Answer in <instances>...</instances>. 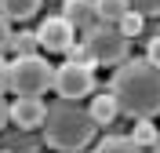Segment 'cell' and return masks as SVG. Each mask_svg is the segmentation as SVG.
<instances>
[{"label":"cell","instance_id":"7402d4cb","mask_svg":"<svg viewBox=\"0 0 160 153\" xmlns=\"http://www.w3.org/2000/svg\"><path fill=\"white\" fill-rule=\"evenodd\" d=\"M0 153H8V150H0Z\"/></svg>","mask_w":160,"mask_h":153},{"label":"cell","instance_id":"4fadbf2b","mask_svg":"<svg viewBox=\"0 0 160 153\" xmlns=\"http://www.w3.org/2000/svg\"><path fill=\"white\" fill-rule=\"evenodd\" d=\"M157 135H160V131H157V124L142 117V120H135V128H131V135H128V139H131L135 146H142V150H146V146H153V142H157Z\"/></svg>","mask_w":160,"mask_h":153},{"label":"cell","instance_id":"3957f363","mask_svg":"<svg viewBox=\"0 0 160 153\" xmlns=\"http://www.w3.org/2000/svg\"><path fill=\"white\" fill-rule=\"evenodd\" d=\"M55 80V66L44 55H15L8 62V91L18 95H44Z\"/></svg>","mask_w":160,"mask_h":153},{"label":"cell","instance_id":"e0dca14e","mask_svg":"<svg viewBox=\"0 0 160 153\" xmlns=\"http://www.w3.org/2000/svg\"><path fill=\"white\" fill-rule=\"evenodd\" d=\"M146 62L160 66V37H153V40H149V48H146Z\"/></svg>","mask_w":160,"mask_h":153},{"label":"cell","instance_id":"8fae6325","mask_svg":"<svg viewBox=\"0 0 160 153\" xmlns=\"http://www.w3.org/2000/svg\"><path fill=\"white\" fill-rule=\"evenodd\" d=\"M95 11H98L102 26H117L131 8H128V0H95Z\"/></svg>","mask_w":160,"mask_h":153},{"label":"cell","instance_id":"9c48e42d","mask_svg":"<svg viewBox=\"0 0 160 153\" xmlns=\"http://www.w3.org/2000/svg\"><path fill=\"white\" fill-rule=\"evenodd\" d=\"M88 113H91V120H95V124H113V120L120 117V110H117V99H113L109 91L95 95V99H91V106H88Z\"/></svg>","mask_w":160,"mask_h":153},{"label":"cell","instance_id":"2e32d148","mask_svg":"<svg viewBox=\"0 0 160 153\" xmlns=\"http://www.w3.org/2000/svg\"><path fill=\"white\" fill-rule=\"evenodd\" d=\"M131 11H138L142 18H149V15H160V0H128Z\"/></svg>","mask_w":160,"mask_h":153},{"label":"cell","instance_id":"9a60e30c","mask_svg":"<svg viewBox=\"0 0 160 153\" xmlns=\"http://www.w3.org/2000/svg\"><path fill=\"white\" fill-rule=\"evenodd\" d=\"M142 22H146V18H142L138 11H128V15L117 22V29H120V37H128V40H131V37H138V33H142Z\"/></svg>","mask_w":160,"mask_h":153},{"label":"cell","instance_id":"6da1fadb","mask_svg":"<svg viewBox=\"0 0 160 153\" xmlns=\"http://www.w3.org/2000/svg\"><path fill=\"white\" fill-rule=\"evenodd\" d=\"M109 95L117 99V110L131 120L160 117V66L146 59H124L109 80Z\"/></svg>","mask_w":160,"mask_h":153},{"label":"cell","instance_id":"d6986e66","mask_svg":"<svg viewBox=\"0 0 160 153\" xmlns=\"http://www.w3.org/2000/svg\"><path fill=\"white\" fill-rule=\"evenodd\" d=\"M8 124H11V102L0 95V128H8Z\"/></svg>","mask_w":160,"mask_h":153},{"label":"cell","instance_id":"52a82bcc","mask_svg":"<svg viewBox=\"0 0 160 153\" xmlns=\"http://www.w3.org/2000/svg\"><path fill=\"white\" fill-rule=\"evenodd\" d=\"M44 117H48V102L40 99V95H18V99L11 102V124L22 128V131L40 128Z\"/></svg>","mask_w":160,"mask_h":153},{"label":"cell","instance_id":"7c38bea8","mask_svg":"<svg viewBox=\"0 0 160 153\" xmlns=\"http://www.w3.org/2000/svg\"><path fill=\"white\" fill-rule=\"evenodd\" d=\"M40 44H37V33L33 29H18V33H11V40H8V51L11 55H40Z\"/></svg>","mask_w":160,"mask_h":153},{"label":"cell","instance_id":"5bb4252c","mask_svg":"<svg viewBox=\"0 0 160 153\" xmlns=\"http://www.w3.org/2000/svg\"><path fill=\"white\" fill-rule=\"evenodd\" d=\"M95 153H142V146H135L131 139H102Z\"/></svg>","mask_w":160,"mask_h":153},{"label":"cell","instance_id":"7a4b0ae2","mask_svg":"<svg viewBox=\"0 0 160 153\" xmlns=\"http://www.w3.org/2000/svg\"><path fill=\"white\" fill-rule=\"evenodd\" d=\"M40 128H44V139H48L51 150L77 153V150H84V146L95 139V128H98V124L91 120L88 106H77V102H69V99H58V102L48 106V117H44Z\"/></svg>","mask_w":160,"mask_h":153},{"label":"cell","instance_id":"ac0fdd59","mask_svg":"<svg viewBox=\"0 0 160 153\" xmlns=\"http://www.w3.org/2000/svg\"><path fill=\"white\" fill-rule=\"evenodd\" d=\"M8 40H11V22L4 18V15H0V55L8 51Z\"/></svg>","mask_w":160,"mask_h":153},{"label":"cell","instance_id":"30bf717a","mask_svg":"<svg viewBox=\"0 0 160 153\" xmlns=\"http://www.w3.org/2000/svg\"><path fill=\"white\" fill-rule=\"evenodd\" d=\"M44 0H0V15L8 22H22V18H33L40 11Z\"/></svg>","mask_w":160,"mask_h":153},{"label":"cell","instance_id":"277c9868","mask_svg":"<svg viewBox=\"0 0 160 153\" xmlns=\"http://www.w3.org/2000/svg\"><path fill=\"white\" fill-rule=\"evenodd\" d=\"M84 48H88V59L95 66H120V62L128 59V37H120L117 26H91L84 33Z\"/></svg>","mask_w":160,"mask_h":153},{"label":"cell","instance_id":"ffe728a7","mask_svg":"<svg viewBox=\"0 0 160 153\" xmlns=\"http://www.w3.org/2000/svg\"><path fill=\"white\" fill-rule=\"evenodd\" d=\"M8 91V59L0 55V95Z\"/></svg>","mask_w":160,"mask_h":153},{"label":"cell","instance_id":"8992f818","mask_svg":"<svg viewBox=\"0 0 160 153\" xmlns=\"http://www.w3.org/2000/svg\"><path fill=\"white\" fill-rule=\"evenodd\" d=\"M33 33H37V44L48 51V55H58V51L66 55V51L77 44V29H73L62 15H48V18H40V26H37Z\"/></svg>","mask_w":160,"mask_h":153},{"label":"cell","instance_id":"44dd1931","mask_svg":"<svg viewBox=\"0 0 160 153\" xmlns=\"http://www.w3.org/2000/svg\"><path fill=\"white\" fill-rule=\"evenodd\" d=\"M149 150H153V153H160V135H157V142H153V146H149Z\"/></svg>","mask_w":160,"mask_h":153},{"label":"cell","instance_id":"5b68a950","mask_svg":"<svg viewBox=\"0 0 160 153\" xmlns=\"http://www.w3.org/2000/svg\"><path fill=\"white\" fill-rule=\"evenodd\" d=\"M51 88H55L58 99L80 102L84 95L95 91V66H91V62H73V59H66L62 66H55V80H51Z\"/></svg>","mask_w":160,"mask_h":153},{"label":"cell","instance_id":"ba28073f","mask_svg":"<svg viewBox=\"0 0 160 153\" xmlns=\"http://www.w3.org/2000/svg\"><path fill=\"white\" fill-rule=\"evenodd\" d=\"M62 18L69 22L73 29H84V33H88L91 26H98L95 0H66V4H62Z\"/></svg>","mask_w":160,"mask_h":153}]
</instances>
